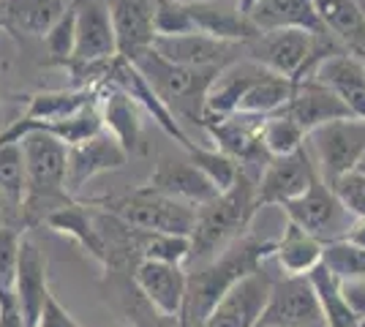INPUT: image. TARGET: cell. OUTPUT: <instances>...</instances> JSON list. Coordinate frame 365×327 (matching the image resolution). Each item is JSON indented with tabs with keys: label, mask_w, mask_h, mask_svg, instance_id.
<instances>
[{
	"label": "cell",
	"mask_w": 365,
	"mask_h": 327,
	"mask_svg": "<svg viewBox=\"0 0 365 327\" xmlns=\"http://www.w3.org/2000/svg\"><path fill=\"white\" fill-rule=\"evenodd\" d=\"M25 156V202L19 210V229H31L36 224H44V218L58 210L61 204L71 202L74 197L66 188V164H68V145L58 137L33 128L22 140Z\"/></svg>",
	"instance_id": "2"
},
{
	"label": "cell",
	"mask_w": 365,
	"mask_h": 327,
	"mask_svg": "<svg viewBox=\"0 0 365 327\" xmlns=\"http://www.w3.org/2000/svg\"><path fill=\"white\" fill-rule=\"evenodd\" d=\"M270 286H273V279L264 270L245 276L240 284L229 289L227 297L202 322V327H257L270 295Z\"/></svg>",
	"instance_id": "14"
},
{
	"label": "cell",
	"mask_w": 365,
	"mask_h": 327,
	"mask_svg": "<svg viewBox=\"0 0 365 327\" xmlns=\"http://www.w3.org/2000/svg\"><path fill=\"white\" fill-rule=\"evenodd\" d=\"M0 31H3V25H0Z\"/></svg>",
	"instance_id": "48"
},
{
	"label": "cell",
	"mask_w": 365,
	"mask_h": 327,
	"mask_svg": "<svg viewBox=\"0 0 365 327\" xmlns=\"http://www.w3.org/2000/svg\"><path fill=\"white\" fill-rule=\"evenodd\" d=\"M344 98L354 118L365 120V63L357 61L349 52H338L333 58L322 61L311 74Z\"/></svg>",
	"instance_id": "25"
},
{
	"label": "cell",
	"mask_w": 365,
	"mask_h": 327,
	"mask_svg": "<svg viewBox=\"0 0 365 327\" xmlns=\"http://www.w3.org/2000/svg\"><path fill=\"white\" fill-rule=\"evenodd\" d=\"M101 101V88H71V90H41L28 98L22 118L31 120H63Z\"/></svg>",
	"instance_id": "30"
},
{
	"label": "cell",
	"mask_w": 365,
	"mask_h": 327,
	"mask_svg": "<svg viewBox=\"0 0 365 327\" xmlns=\"http://www.w3.org/2000/svg\"><path fill=\"white\" fill-rule=\"evenodd\" d=\"M131 281L137 286V292L155 311L167 313V316H178L182 306V295H185V270L182 265H172V262H158V259H142Z\"/></svg>",
	"instance_id": "18"
},
{
	"label": "cell",
	"mask_w": 365,
	"mask_h": 327,
	"mask_svg": "<svg viewBox=\"0 0 365 327\" xmlns=\"http://www.w3.org/2000/svg\"><path fill=\"white\" fill-rule=\"evenodd\" d=\"M185 153L191 158V164L205 172V177H207L218 191H227V188L237 180V175H240V164H237L235 158H229L227 153L215 150V147L191 145Z\"/></svg>",
	"instance_id": "36"
},
{
	"label": "cell",
	"mask_w": 365,
	"mask_h": 327,
	"mask_svg": "<svg viewBox=\"0 0 365 327\" xmlns=\"http://www.w3.org/2000/svg\"><path fill=\"white\" fill-rule=\"evenodd\" d=\"M118 55L131 61L155 41V0H107Z\"/></svg>",
	"instance_id": "17"
},
{
	"label": "cell",
	"mask_w": 365,
	"mask_h": 327,
	"mask_svg": "<svg viewBox=\"0 0 365 327\" xmlns=\"http://www.w3.org/2000/svg\"><path fill=\"white\" fill-rule=\"evenodd\" d=\"M0 216H3V202H0Z\"/></svg>",
	"instance_id": "45"
},
{
	"label": "cell",
	"mask_w": 365,
	"mask_h": 327,
	"mask_svg": "<svg viewBox=\"0 0 365 327\" xmlns=\"http://www.w3.org/2000/svg\"><path fill=\"white\" fill-rule=\"evenodd\" d=\"M44 227H49L52 232L71 237L76 246H82L85 254H91L98 265L107 262L104 237L98 232V224H96V218L91 216V210H88L85 202L71 199V202L61 204L58 210H52V213L44 218Z\"/></svg>",
	"instance_id": "26"
},
{
	"label": "cell",
	"mask_w": 365,
	"mask_h": 327,
	"mask_svg": "<svg viewBox=\"0 0 365 327\" xmlns=\"http://www.w3.org/2000/svg\"><path fill=\"white\" fill-rule=\"evenodd\" d=\"M68 9V0H0L3 31L22 38H44Z\"/></svg>",
	"instance_id": "24"
},
{
	"label": "cell",
	"mask_w": 365,
	"mask_h": 327,
	"mask_svg": "<svg viewBox=\"0 0 365 327\" xmlns=\"http://www.w3.org/2000/svg\"><path fill=\"white\" fill-rule=\"evenodd\" d=\"M19 243H22L19 227H11V224L0 227V289H14Z\"/></svg>",
	"instance_id": "39"
},
{
	"label": "cell",
	"mask_w": 365,
	"mask_h": 327,
	"mask_svg": "<svg viewBox=\"0 0 365 327\" xmlns=\"http://www.w3.org/2000/svg\"><path fill=\"white\" fill-rule=\"evenodd\" d=\"M74 55L66 63H96L115 58L118 44H115V31H112V16H109L107 0H74Z\"/></svg>",
	"instance_id": "13"
},
{
	"label": "cell",
	"mask_w": 365,
	"mask_h": 327,
	"mask_svg": "<svg viewBox=\"0 0 365 327\" xmlns=\"http://www.w3.org/2000/svg\"><path fill=\"white\" fill-rule=\"evenodd\" d=\"M194 33V22L185 0H155V36Z\"/></svg>",
	"instance_id": "38"
},
{
	"label": "cell",
	"mask_w": 365,
	"mask_h": 327,
	"mask_svg": "<svg viewBox=\"0 0 365 327\" xmlns=\"http://www.w3.org/2000/svg\"><path fill=\"white\" fill-rule=\"evenodd\" d=\"M254 3H259V0H235V6H237V11H240V14H248Z\"/></svg>",
	"instance_id": "43"
},
{
	"label": "cell",
	"mask_w": 365,
	"mask_h": 327,
	"mask_svg": "<svg viewBox=\"0 0 365 327\" xmlns=\"http://www.w3.org/2000/svg\"><path fill=\"white\" fill-rule=\"evenodd\" d=\"M25 191H28V180H25L22 145L19 142L0 145V202H3V210L16 216V227H19V210L25 202Z\"/></svg>",
	"instance_id": "33"
},
{
	"label": "cell",
	"mask_w": 365,
	"mask_h": 327,
	"mask_svg": "<svg viewBox=\"0 0 365 327\" xmlns=\"http://www.w3.org/2000/svg\"><path fill=\"white\" fill-rule=\"evenodd\" d=\"M98 112H101L104 131H109L115 140L120 142L128 156L145 153V145H142V107L131 95L120 88H115V85H101Z\"/></svg>",
	"instance_id": "21"
},
{
	"label": "cell",
	"mask_w": 365,
	"mask_h": 327,
	"mask_svg": "<svg viewBox=\"0 0 365 327\" xmlns=\"http://www.w3.org/2000/svg\"><path fill=\"white\" fill-rule=\"evenodd\" d=\"M148 188L167 194L172 199H180L185 204H194V207L210 202L218 194V188L205 177V172L191 164V158L188 161L158 158L148 177Z\"/></svg>",
	"instance_id": "19"
},
{
	"label": "cell",
	"mask_w": 365,
	"mask_h": 327,
	"mask_svg": "<svg viewBox=\"0 0 365 327\" xmlns=\"http://www.w3.org/2000/svg\"><path fill=\"white\" fill-rule=\"evenodd\" d=\"M354 3H357V9H360V14L365 16V0H354Z\"/></svg>",
	"instance_id": "44"
},
{
	"label": "cell",
	"mask_w": 365,
	"mask_h": 327,
	"mask_svg": "<svg viewBox=\"0 0 365 327\" xmlns=\"http://www.w3.org/2000/svg\"><path fill=\"white\" fill-rule=\"evenodd\" d=\"M308 140L300 125L294 123L292 118H287L284 112H275V115H267L262 120V145L270 156H287V153H294L300 150Z\"/></svg>",
	"instance_id": "35"
},
{
	"label": "cell",
	"mask_w": 365,
	"mask_h": 327,
	"mask_svg": "<svg viewBox=\"0 0 365 327\" xmlns=\"http://www.w3.org/2000/svg\"><path fill=\"white\" fill-rule=\"evenodd\" d=\"M322 28L357 61L365 63V16L354 0H317Z\"/></svg>",
	"instance_id": "28"
},
{
	"label": "cell",
	"mask_w": 365,
	"mask_h": 327,
	"mask_svg": "<svg viewBox=\"0 0 365 327\" xmlns=\"http://www.w3.org/2000/svg\"><path fill=\"white\" fill-rule=\"evenodd\" d=\"M262 120H264L262 115L235 112V115H224V118H205L202 128L213 140L215 150L235 158L240 164V170L259 180L264 164L270 161V153L262 145Z\"/></svg>",
	"instance_id": "8"
},
{
	"label": "cell",
	"mask_w": 365,
	"mask_h": 327,
	"mask_svg": "<svg viewBox=\"0 0 365 327\" xmlns=\"http://www.w3.org/2000/svg\"><path fill=\"white\" fill-rule=\"evenodd\" d=\"M275 254V240L259 237H237L218 256L199 262L197 270L185 273V295L180 306V327H202L215 306L227 297V292L240 284L245 276L262 270V265Z\"/></svg>",
	"instance_id": "1"
},
{
	"label": "cell",
	"mask_w": 365,
	"mask_h": 327,
	"mask_svg": "<svg viewBox=\"0 0 365 327\" xmlns=\"http://www.w3.org/2000/svg\"><path fill=\"white\" fill-rule=\"evenodd\" d=\"M74 41H76V14H74V3H68V9L63 11V16L44 36L46 52H49L46 66H63V63L74 55Z\"/></svg>",
	"instance_id": "37"
},
{
	"label": "cell",
	"mask_w": 365,
	"mask_h": 327,
	"mask_svg": "<svg viewBox=\"0 0 365 327\" xmlns=\"http://www.w3.org/2000/svg\"><path fill=\"white\" fill-rule=\"evenodd\" d=\"M36 327H82V325L66 311V306H61V300L49 292V297H46L44 303V311H41V319H38Z\"/></svg>",
	"instance_id": "41"
},
{
	"label": "cell",
	"mask_w": 365,
	"mask_h": 327,
	"mask_svg": "<svg viewBox=\"0 0 365 327\" xmlns=\"http://www.w3.org/2000/svg\"><path fill=\"white\" fill-rule=\"evenodd\" d=\"M308 281L317 292V300L322 306V316H324V327H357L360 316L354 313L349 306V300L344 295V281L338 279L335 273H330L327 267L317 265L308 273Z\"/></svg>",
	"instance_id": "31"
},
{
	"label": "cell",
	"mask_w": 365,
	"mask_h": 327,
	"mask_svg": "<svg viewBox=\"0 0 365 327\" xmlns=\"http://www.w3.org/2000/svg\"><path fill=\"white\" fill-rule=\"evenodd\" d=\"M322 251H324V240L287 221L284 234L275 240L273 256L278 259L284 276H308L322 262Z\"/></svg>",
	"instance_id": "29"
},
{
	"label": "cell",
	"mask_w": 365,
	"mask_h": 327,
	"mask_svg": "<svg viewBox=\"0 0 365 327\" xmlns=\"http://www.w3.org/2000/svg\"><path fill=\"white\" fill-rule=\"evenodd\" d=\"M257 327H264V325H259V322H257Z\"/></svg>",
	"instance_id": "47"
},
{
	"label": "cell",
	"mask_w": 365,
	"mask_h": 327,
	"mask_svg": "<svg viewBox=\"0 0 365 327\" xmlns=\"http://www.w3.org/2000/svg\"><path fill=\"white\" fill-rule=\"evenodd\" d=\"M14 297L19 311L25 316V325L36 327L44 311V303L49 297V284H46V259L38 251V246L22 237L19 243V262H16L14 276Z\"/></svg>",
	"instance_id": "20"
},
{
	"label": "cell",
	"mask_w": 365,
	"mask_h": 327,
	"mask_svg": "<svg viewBox=\"0 0 365 327\" xmlns=\"http://www.w3.org/2000/svg\"><path fill=\"white\" fill-rule=\"evenodd\" d=\"M314 175H317V164L305 150V145L287 156H270L257 180V204L267 207V204L289 202L308 188Z\"/></svg>",
	"instance_id": "12"
},
{
	"label": "cell",
	"mask_w": 365,
	"mask_h": 327,
	"mask_svg": "<svg viewBox=\"0 0 365 327\" xmlns=\"http://www.w3.org/2000/svg\"><path fill=\"white\" fill-rule=\"evenodd\" d=\"M287 221L297 224L300 229L311 232L319 240H335L349 232V210L341 204L333 186H327L322 180L319 170L311 177V183L300 197H294L289 202L281 204Z\"/></svg>",
	"instance_id": "7"
},
{
	"label": "cell",
	"mask_w": 365,
	"mask_h": 327,
	"mask_svg": "<svg viewBox=\"0 0 365 327\" xmlns=\"http://www.w3.org/2000/svg\"><path fill=\"white\" fill-rule=\"evenodd\" d=\"M322 265L335 273L341 281H363L365 279V249L351 243L346 237L324 240Z\"/></svg>",
	"instance_id": "34"
},
{
	"label": "cell",
	"mask_w": 365,
	"mask_h": 327,
	"mask_svg": "<svg viewBox=\"0 0 365 327\" xmlns=\"http://www.w3.org/2000/svg\"><path fill=\"white\" fill-rule=\"evenodd\" d=\"M317 150V170L327 186H335L349 172L360 170L365 158V120L344 118L333 120L308 134Z\"/></svg>",
	"instance_id": "6"
},
{
	"label": "cell",
	"mask_w": 365,
	"mask_h": 327,
	"mask_svg": "<svg viewBox=\"0 0 365 327\" xmlns=\"http://www.w3.org/2000/svg\"><path fill=\"white\" fill-rule=\"evenodd\" d=\"M88 207L104 210L109 216L120 218L125 224L148 229V232H167V234H185L191 237L197 207L185 204L180 199H172L167 194H158L148 186H139L134 191L123 194H107V197H93L82 199Z\"/></svg>",
	"instance_id": "5"
},
{
	"label": "cell",
	"mask_w": 365,
	"mask_h": 327,
	"mask_svg": "<svg viewBox=\"0 0 365 327\" xmlns=\"http://www.w3.org/2000/svg\"><path fill=\"white\" fill-rule=\"evenodd\" d=\"M104 85H115V88L125 90V93L137 101L139 107L150 115L155 123L161 125V131H164L167 137H172V140L180 145L182 150H188V147L194 145V142L185 137L180 120L169 112L167 104H164L158 95L153 93V88L148 85V79L139 74V68L131 61H125V58H120V55H115L112 63H109V74H107V82H104Z\"/></svg>",
	"instance_id": "16"
},
{
	"label": "cell",
	"mask_w": 365,
	"mask_h": 327,
	"mask_svg": "<svg viewBox=\"0 0 365 327\" xmlns=\"http://www.w3.org/2000/svg\"><path fill=\"white\" fill-rule=\"evenodd\" d=\"M188 14L194 22V31L224 38V41H248L257 31L248 22V16L237 11V6H218L213 0H185Z\"/></svg>",
	"instance_id": "27"
},
{
	"label": "cell",
	"mask_w": 365,
	"mask_h": 327,
	"mask_svg": "<svg viewBox=\"0 0 365 327\" xmlns=\"http://www.w3.org/2000/svg\"><path fill=\"white\" fill-rule=\"evenodd\" d=\"M125 311H128V319L134 327H180L178 316H167V313L155 311L150 303L137 292V286H134V300L131 297L125 300Z\"/></svg>",
	"instance_id": "40"
},
{
	"label": "cell",
	"mask_w": 365,
	"mask_h": 327,
	"mask_svg": "<svg viewBox=\"0 0 365 327\" xmlns=\"http://www.w3.org/2000/svg\"><path fill=\"white\" fill-rule=\"evenodd\" d=\"M264 327H324L322 306L308 276H284L273 281L264 311L259 316Z\"/></svg>",
	"instance_id": "9"
},
{
	"label": "cell",
	"mask_w": 365,
	"mask_h": 327,
	"mask_svg": "<svg viewBox=\"0 0 365 327\" xmlns=\"http://www.w3.org/2000/svg\"><path fill=\"white\" fill-rule=\"evenodd\" d=\"M128 153L120 142L109 131H96L93 137L68 147V164H66V188L76 199V194L91 183L96 175L118 172L128 164Z\"/></svg>",
	"instance_id": "11"
},
{
	"label": "cell",
	"mask_w": 365,
	"mask_h": 327,
	"mask_svg": "<svg viewBox=\"0 0 365 327\" xmlns=\"http://www.w3.org/2000/svg\"><path fill=\"white\" fill-rule=\"evenodd\" d=\"M297 88V82L289 77H281V74H273V71H264L262 77L245 90V95L237 104V112L243 115H275L278 109L287 107V101L292 98Z\"/></svg>",
	"instance_id": "32"
},
{
	"label": "cell",
	"mask_w": 365,
	"mask_h": 327,
	"mask_svg": "<svg viewBox=\"0 0 365 327\" xmlns=\"http://www.w3.org/2000/svg\"><path fill=\"white\" fill-rule=\"evenodd\" d=\"M267 68L254 63L251 58L232 63L227 68H221L213 77L207 93H205V118H224V115H235L237 104L245 95V90L257 82ZM202 118V120H205Z\"/></svg>",
	"instance_id": "23"
},
{
	"label": "cell",
	"mask_w": 365,
	"mask_h": 327,
	"mask_svg": "<svg viewBox=\"0 0 365 327\" xmlns=\"http://www.w3.org/2000/svg\"><path fill=\"white\" fill-rule=\"evenodd\" d=\"M0 327H28L11 289H0Z\"/></svg>",
	"instance_id": "42"
},
{
	"label": "cell",
	"mask_w": 365,
	"mask_h": 327,
	"mask_svg": "<svg viewBox=\"0 0 365 327\" xmlns=\"http://www.w3.org/2000/svg\"><path fill=\"white\" fill-rule=\"evenodd\" d=\"M131 63L139 68V74L148 79L153 93L158 95L167 109L178 120H188L202 125L205 118V93L210 88L218 68H191L182 63L167 61L153 47L142 49Z\"/></svg>",
	"instance_id": "4"
},
{
	"label": "cell",
	"mask_w": 365,
	"mask_h": 327,
	"mask_svg": "<svg viewBox=\"0 0 365 327\" xmlns=\"http://www.w3.org/2000/svg\"><path fill=\"white\" fill-rule=\"evenodd\" d=\"M278 112H284L287 118H292L305 134H311L314 128H319L324 123L354 118L351 109L344 104V98L335 93L333 88H327L324 82H319L317 77L300 79L292 98L287 101V107L278 109Z\"/></svg>",
	"instance_id": "15"
},
{
	"label": "cell",
	"mask_w": 365,
	"mask_h": 327,
	"mask_svg": "<svg viewBox=\"0 0 365 327\" xmlns=\"http://www.w3.org/2000/svg\"><path fill=\"white\" fill-rule=\"evenodd\" d=\"M153 49L167 61L182 63L191 68H218V71L245 58L243 41H224L199 31L182 36H155Z\"/></svg>",
	"instance_id": "10"
},
{
	"label": "cell",
	"mask_w": 365,
	"mask_h": 327,
	"mask_svg": "<svg viewBox=\"0 0 365 327\" xmlns=\"http://www.w3.org/2000/svg\"><path fill=\"white\" fill-rule=\"evenodd\" d=\"M257 213V177L240 170L237 180L227 191H218L210 202L197 207V221L191 232V259L199 265L218 256L229 243L243 237Z\"/></svg>",
	"instance_id": "3"
},
{
	"label": "cell",
	"mask_w": 365,
	"mask_h": 327,
	"mask_svg": "<svg viewBox=\"0 0 365 327\" xmlns=\"http://www.w3.org/2000/svg\"><path fill=\"white\" fill-rule=\"evenodd\" d=\"M360 170H363V172H365V164H360Z\"/></svg>",
	"instance_id": "46"
},
{
	"label": "cell",
	"mask_w": 365,
	"mask_h": 327,
	"mask_svg": "<svg viewBox=\"0 0 365 327\" xmlns=\"http://www.w3.org/2000/svg\"><path fill=\"white\" fill-rule=\"evenodd\" d=\"M248 22L257 33L267 31H305L319 33L322 28L317 0H259L248 11Z\"/></svg>",
	"instance_id": "22"
}]
</instances>
